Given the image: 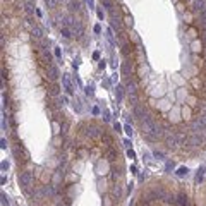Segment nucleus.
<instances>
[{
	"label": "nucleus",
	"instance_id": "f257e3e1",
	"mask_svg": "<svg viewBox=\"0 0 206 206\" xmlns=\"http://www.w3.org/2000/svg\"><path fill=\"white\" fill-rule=\"evenodd\" d=\"M19 182H21L22 187L28 189L31 184H33V177H31V173H29V172H22V173L19 175Z\"/></svg>",
	"mask_w": 206,
	"mask_h": 206
},
{
	"label": "nucleus",
	"instance_id": "f03ea898",
	"mask_svg": "<svg viewBox=\"0 0 206 206\" xmlns=\"http://www.w3.org/2000/svg\"><path fill=\"white\" fill-rule=\"evenodd\" d=\"M46 77H48V79H50V81H52V83H55L57 81V77H58V69H57L55 65H53V64H52V65H48V71H46Z\"/></svg>",
	"mask_w": 206,
	"mask_h": 206
},
{
	"label": "nucleus",
	"instance_id": "7ed1b4c3",
	"mask_svg": "<svg viewBox=\"0 0 206 206\" xmlns=\"http://www.w3.org/2000/svg\"><path fill=\"white\" fill-rule=\"evenodd\" d=\"M31 36H33V40H36V41H41V40H43V31H41V28H40L38 24H35V26L31 28Z\"/></svg>",
	"mask_w": 206,
	"mask_h": 206
},
{
	"label": "nucleus",
	"instance_id": "20e7f679",
	"mask_svg": "<svg viewBox=\"0 0 206 206\" xmlns=\"http://www.w3.org/2000/svg\"><path fill=\"white\" fill-rule=\"evenodd\" d=\"M62 81H64V86H65V89H67V93L72 94V84H71V81H69V76L64 74L62 76Z\"/></svg>",
	"mask_w": 206,
	"mask_h": 206
},
{
	"label": "nucleus",
	"instance_id": "39448f33",
	"mask_svg": "<svg viewBox=\"0 0 206 206\" xmlns=\"http://www.w3.org/2000/svg\"><path fill=\"white\" fill-rule=\"evenodd\" d=\"M41 55H43V62H45V64L52 65V55H50V52H48L46 48H41Z\"/></svg>",
	"mask_w": 206,
	"mask_h": 206
},
{
	"label": "nucleus",
	"instance_id": "423d86ee",
	"mask_svg": "<svg viewBox=\"0 0 206 206\" xmlns=\"http://www.w3.org/2000/svg\"><path fill=\"white\" fill-rule=\"evenodd\" d=\"M58 2H60V0H45V5H46L48 9H57V7H58Z\"/></svg>",
	"mask_w": 206,
	"mask_h": 206
},
{
	"label": "nucleus",
	"instance_id": "0eeeda50",
	"mask_svg": "<svg viewBox=\"0 0 206 206\" xmlns=\"http://www.w3.org/2000/svg\"><path fill=\"white\" fill-rule=\"evenodd\" d=\"M180 206H189V201H187V196L186 194H179V201H177Z\"/></svg>",
	"mask_w": 206,
	"mask_h": 206
},
{
	"label": "nucleus",
	"instance_id": "6e6552de",
	"mask_svg": "<svg viewBox=\"0 0 206 206\" xmlns=\"http://www.w3.org/2000/svg\"><path fill=\"white\" fill-rule=\"evenodd\" d=\"M113 196H117V199L122 196V191H120V186H119V184H115V187H113Z\"/></svg>",
	"mask_w": 206,
	"mask_h": 206
},
{
	"label": "nucleus",
	"instance_id": "1a4fd4ad",
	"mask_svg": "<svg viewBox=\"0 0 206 206\" xmlns=\"http://www.w3.org/2000/svg\"><path fill=\"white\" fill-rule=\"evenodd\" d=\"M50 94H52V96H57V94H58V86H57L55 83L50 86Z\"/></svg>",
	"mask_w": 206,
	"mask_h": 206
},
{
	"label": "nucleus",
	"instance_id": "9d476101",
	"mask_svg": "<svg viewBox=\"0 0 206 206\" xmlns=\"http://www.w3.org/2000/svg\"><path fill=\"white\" fill-rule=\"evenodd\" d=\"M199 21H201V24L206 28V10H203V12H199Z\"/></svg>",
	"mask_w": 206,
	"mask_h": 206
},
{
	"label": "nucleus",
	"instance_id": "9b49d317",
	"mask_svg": "<svg viewBox=\"0 0 206 206\" xmlns=\"http://www.w3.org/2000/svg\"><path fill=\"white\" fill-rule=\"evenodd\" d=\"M62 35H64L65 38H71L72 36V31H71L69 28H62Z\"/></svg>",
	"mask_w": 206,
	"mask_h": 206
},
{
	"label": "nucleus",
	"instance_id": "f8f14e48",
	"mask_svg": "<svg viewBox=\"0 0 206 206\" xmlns=\"http://www.w3.org/2000/svg\"><path fill=\"white\" fill-rule=\"evenodd\" d=\"M177 175H180V177L187 175V169H186V167H180V169L177 170Z\"/></svg>",
	"mask_w": 206,
	"mask_h": 206
},
{
	"label": "nucleus",
	"instance_id": "ddd939ff",
	"mask_svg": "<svg viewBox=\"0 0 206 206\" xmlns=\"http://www.w3.org/2000/svg\"><path fill=\"white\" fill-rule=\"evenodd\" d=\"M122 89H124L122 86H117V91H115V94H117V98H119V100H122Z\"/></svg>",
	"mask_w": 206,
	"mask_h": 206
},
{
	"label": "nucleus",
	"instance_id": "4468645a",
	"mask_svg": "<svg viewBox=\"0 0 206 206\" xmlns=\"http://www.w3.org/2000/svg\"><path fill=\"white\" fill-rule=\"evenodd\" d=\"M88 2V5H89V9H94V0H86Z\"/></svg>",
	"mask_w": 206,
	"mask_h": 206
},
{
	"label": "nucleus",
	"instance_id": "2eb2a0df",
	"mask_svg": "<svg viewBox=\"0 0 206 206\" xmlns=\"http://www.w3.org/2000/svg\"><path fill=\"white\" fill-rule=\"evenodd\" d=\"M98 17H100V19L105 17V14H103V10H101V9H98Z\"/></svg>",
	"mask_w": 206,
	"mask_h": 206
},
{
	"label": "nucleus",
	"instance_id": "dca6fc26",
	"mask_svg": "<svg viewBox=\"0 0 206 206\" xmlns=\"http://www.w3.org/2000/svg\"><path fill=\"white\" fill-rule=\"evenodd\" d=\"M86 93H88V94H93V88H91V86H88V88H86Z\"/></svg>",
	"mask_w": 206,
	"mask_h": 206
},
{
	"label": "nucleus",
	"instance_id": "f3484780",
	"mask_svg": "<svg viewBox=\"0 0 206 206\" xmlns=\"http://www.w3.org/2000/svg\"><path fill=\"white\" fill-rule=\"evenodd\" d=\"M127 155H129V158H134V151L129 150V151H127Z\"/></svg>",
	"mask_w": 206,
	"mask_h": 206
},
{
	"label": "nucleus",
	"instance_id": "a211bd4d",
	"mask_svg": "<svg viewBox=\"0 0 206 206\" xmlns=\"http://www.w3.org/2000/svg\"><path fill=\"white\" fill-rule=\"evenodd\" d=\"M126 131H127V134H132V129L129 127V126H126Z\"/></svg>",
	"mask_w": 206,
	"mask_h": 206
}]
</instances>
